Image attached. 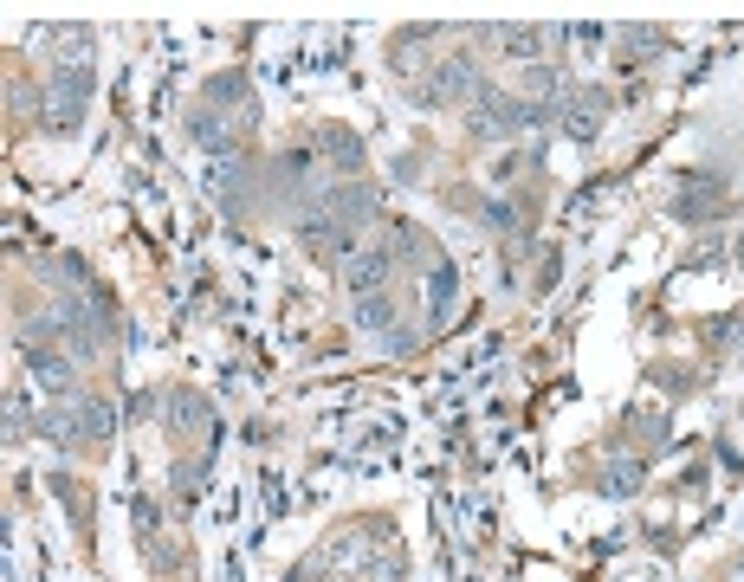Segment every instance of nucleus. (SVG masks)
<instances>
[{
	"instance_id": "obj_1",
	"label": "nucleus",
	"mask_w": 744,
	"mask_h": 582,
	"mask_svg": "<svg viewBox=\"0 0 744 582\" xmlns=\"http://www.w3.org/2000/svg\"><path fill=\"white\" fill-rule=\"evenodd\" d=\"M343 272H350V291H356V298H376V285L382 279H389V272H395V253H389V246H369V253H356L350 259V266H343Z\"/></svg>"
},
{
	"instance_id": "obj_2",
	"label": "nucleus",
	"mask_w": 744,
	"mask_h": 582,
	"mask_svg": "<svg viewBox=\"0 0 744 582\" xmlns=\"http://www.w3.org/2000/svg\"><path fill=\"white\" fill-rule=\"evenodd\" d=\"M602 110H609V97L589 91V97H570V136H589L602 123Z\"/></svg>"
},
{
	"instance_id": "obj_3",
	"label": "nucleus",
	"mask_w": 744,
	"mask_h": 582,
	"mask_svg": "<svg viewBox=\"0 0 744 582\" xmlns=\"http://www.w3.org/2000/svg\"><path fill=\"white\" fill-rule=\"evenodd\" d=\"M602 485H609V492H628V485H635V466H609V479H602Z\"/></svg>"
}]
</instances>
